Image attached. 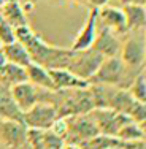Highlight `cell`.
Here are the masks:
<instances>
[{
    "label": "cell",
    "mask_w": 146,
    "mask_h": 149,
    "mask_svg": "<svg viewBox=\"0 0 146 149\" xmlns=\"http://www.w3.org/2000/svg\"><path fill=\"white\" fill-rule=\"evenodd\" d=\"M65 122H67V132L65 136H64V141H67V144H81L84 141L100 135L98 127L95 124V120L92 119L91 113L65 118Z\"/></svg>",
    "instance_id": "obj_4"
},
{
    "label": "cell",
    "mask_w": 146,
    "mask_h": 149,
    "mask_svg": "<svg viewBox=\"0 0 146 149\" xmlns=\"http://www.w3.org/2000/svg\"><path fill=\"white\" fill-rule=\"evenodd\" d=\"M121 37L122 35L116 33L111 29L100 26L97 22V33H95L94 43H92L91 48L103 57H115V56H119L121 52V45H122Z\"/></svg>",
    "instance_id": "obj_8"
},
{
    "label": "cell",
    "mask_w": 146,
    "mask_h": 149,
    "mask_svg": "<svg viewBox=\"0 0 146 149\" xmlns=\"http://www.w3.org/2000/svg\"><path fill=\"white\" fill-rule=\"evenodd\" d=\"M141 73V70H133L122 62L119 56L105 57L97 72L89 78V84H106L121 89H129L133 79Z\"/></svg>",
    "instance_id": "obj_2"
},
{
    "label": "cell",
    "mask_w": 146,
    "mask_h": 149,
    "mask_svg": "<svg viewBox=\"0 0 146 149\" xmlns=\"http://www.w3.org/2000/svg\"><path fill=\"white\" fill-rule=\"evenodd\" d=\"M92 119L98 127V132L106 136H117V132L124 124L130 122V118L115 111L111 108H94L91 111Z\"/></svg>",
    "instance_id": "obj_7"
},
{
    "label": "cell",
    "mask_w": 146,
    "mask_h": 149,
    "mask_svg": "<svg viewBox=\"0 0 146 149\" xmlns=\"http://www.w3.org/2000/svg\"><path fill=\"white\" fill-rule=\"evenodd\" d=\"M43 102H49L56 108L59 118H70L76 114H87L95 108L89 87L81 89L46 91Z\"/></svg>",
    "instance_id": "obj_1"
},
{
    "label": "cell",
    "mask_w": 146,
    "mask_h": 149,
    "mask_svg": "<svg viewBox=\"0 0 146 149\" xmlns=\"http://www.w3.org/2000/svg\"><path fill=\"white\" fill-rule=\"evenodd\" d=\"M97 22L100 26H105L108 29L119 35L127 33V24H126V16H124L122 6H115V5H105L97 8Z\"/></svg>",
    "instance_id": "obj_11"
},
{
    "label": "cell",
    "mask_w": 146,
    "mask_h": 149,
    "mask_svg": "<svg viewBox=\"0 0 146 149\" xmlns=\"http://www.w3.org/2000/svg\"><path fill=\"white\" fill-rule=\"evenodd\" d=\"M2 56H3V60L16 63V65H21V67H27L32 62L27 48L19 40L13 41V43H8V45H3Z\"/></svg>",
    "instance_id": "obj_17"
},
{
    "label": "cell",
    "mask_w": 146,
    "mask_h": 149,
    "mask_svg": "<svg viewBox=\"0 0 146 149\" xmlns=\"http://www.w3.org/2000/svg\"><path fill=\"white\" fill-rule=\"evenodd\" d=\"M5 2H6V0H0V8L3 6V3H5Z\"/></svg>",
    "instance_id": "obj_24"
},
{
    "label": "cell",
    "mask_w": 146,
    "mask_h": 149,
    "mask_svg": "<svg viewBox=\"0 0 146 149\" xmlns=\"http://www.w3.org/2000/svg\"><path fill=\"white\" fill-rule=\"evenodd\" d=\"M0 15H2V19L5 22H8L15 29L16 27H22V26H29L26 13H24L22 6H21L19 0H6L3 3V6L0 8Z\"/></svg>",
    "instance_id": "obj_16"
},
{
    "label": "cell",
    "mask_w": 146,
    "mask_h": 149,
    "mask_svg": "<svg viewBox=\"0 0 146 149\" xmlns=\"http://www.w3.org/2000/svg\"><path fill=\"white\" fill-rule=\"evenodd\" d=\"M121 5H145L146 6V0H119Z\"/></svg>",
    "instance_id": "obj_22"
},
{
    "label": "cell",
    "mask_w": 146,
    "mask_h": 149,
    "mask_svg": "<svg viewBox=\"0 0 146 149\" xmlns=\"http://www.w3.org/2000/svg\"><path fill=\"white\" fill-rule=\"evenodd\" d=\"M16 41V29L13 26H10L8 22L2 21L0 22V45H8Z\"/></svg>",
    "instance_id": "obj_21"
},
{
    "label": "cell",
    "mask_w": 146,
    "mask_h": 149,
    "mask_svg": "<svg viewBox=\"0 0 146 149\" xmlns=\"http://www.w3.org/2000/svg\"><path fill=\"white\" fill-rule=\"evenodd\" d=\"M103 59L105 57L100 56L97 51H94L92 48L80 49V51L73 49V56H72V60H70V65L67 70H70L76 76L83 78V79H86L89 83V78L97 72V68L100 67Z\"/></svg>",
    "instance_id": "obj_6"
},
{
    "label": "cell",
    "mask_w": 146,
    "mask_h": 149,
    "mask_svg": "<svg viewBox=\"0 0 146 149\" xmlns=\"http://www.w3.org/2000/svg\"><path fill=\"white\" fill-rule=\"evenodd\" d=\"M26 73H27V81H30L37 87H41L45 91H54V84H52L49 70L45 68L43 65H40L37 62H30L26 67Z\"/></svg>",
    "instance_id": "obj_18"
},
{
    "label": "cell",
    "mask_w": 146,
    "mask_h": 149,
    "mask_svg": "<svg viewBox=\"0 0 146 149\" xmlns=\"http://www.w3.org/2000/svg\"><path fill=\"white\" fill-rule=\"evenodd\" d=\"M0 141L11 149H22L29 144L27 127L17 120L0 119Z\"/></svg>",
    "instance_id": "obj_9"
},
{
    "label": "cell",
    "mask_w": 146,
    "mask_h": 149,
    "mask_svg": "<svg viewBox=\"0 0 146 149\" xmlns=\"http://www.w3.org/2000/svg\"><path fill=\"white\" fill-rule=\"evenodd\" d=\"M27 81L26 67L16 65V63L3 60L0 63V84L5 87H13L19 83Z\"/></svg>",
    "instance_id": "obj_14"
},
{
    "label": "cell",
    "mask_w": 146,
    "mask_h": 149,
    "mask_svg": "<svg viewBox=\"0 0 146 149\" xmlns=\"http://www.w3.org/2000/svg\"><path fill=\"white\" fill-rule=\"evenodd\" d=\"M52 84H54V91L59 89H81V87H89V83L83 78L76 76L70 70L65 68H52L49 70Z\"/></svg>",
    "instance_id": "obj_13"
},
{
    "label": "cell",
    "mask_w": 146,
    "mask_h": 149,
    "mask_svg": "<svg viewBox=\"0 0 146 149\" xmlns=\"http://www.w3.org/2000/svg\"><path fill=\"white\" fill-rule=\"evenodd\" d=\"M126 16L127 32L145 30L146 27V6L145 5H121Z\"/></svg>",
    "instance_id": "obj_19"
},
{
    "label": "cell",
    "mask_w": 146,
    "mask_h": 149,
    "mask_svg": "<svg viewBox=\"0 0 146 149\" xmlns=\"http://www.w3.org/2000/svg\"><path fill=\"white\" fill-rule=\"evenodd\" d=\"M119 57L127 67L143 70L146 65V33L145 30L127 32L121 45Z\"/></svg>",
    "instance_id": "obj_3"
},
{
    "label": "cell",
    "mask_w": 146,
    "mask_h": 149,
    "mask_svg": "<svg viewBox=\"0 0 146 149\" xmlns=\"http://www.w3.org/2000/svg\"><path fill=\"white\" fill-rule=\"evenodd\" d=\"M95 33H97V6H92L89 10L87 19L84 21L81 30L78 32V35L75 37L72 49L80 51V49H89L94 43Z\"/></svg>",
    "instance_id": "obj_12"
},
{
    "label": "cell",
    "mask_w": 146,
    "mask_h": 149,
    "mask_svg": "<svg viewBox=\"0 0 146 149\" xmlns=\"http://www.w3.org/2000/svg\"><path fill=\"white\" fill-rule=\"evenodd\" d=\"M116 138L124 140V141H137V140H140V138H143V132H141V129L137 125V122L130 120V122L124 124V125L121 127V130L117 132Z\"/></svg>",
    "instance_id": "obj_20"
},
{
    "label": "cell",
    "mask_w": 146,
    "mask_h": 149,
    "mask_svg": "<svg viewBox=\"0 0 146 149\" xmlns=\"http://www.w3.org/2000/svg\"><path fill=\"white\" fill-rule=\"evenodd\" d=\"M141 74H143V78H145V79H146V65H145V68L141 70Z\"/></svg>",
    "instance_id": "obj_23"
},
{
    "label": "cell",
    "mask_w": 146,
    "mask_h": 149,
    "mask_svg": "<svg viewBox=\"0 0 146 149\" xmlns=\"http://www.w3.org/2000/svg\"><path fill=\"white\" fill-rule=\"evenodd\" d=\"M59 114L49 102H38L32 108L22 113V124L27 129L48 130L56 124Z\"/></svg>",
    "instance_id": "obj_5"
},
{
    "label": "cell",
    "mask_w": 146,
    "mask_h": 149,
    "mask_svg": "<svg viewBox=\"0 0 146 149\" xmlns=\"http://www.w3.org/2000/svg\"><path fill=\"white\" fill-rule=\"evenodd\" d=\"M10 91H11V95L15 98L17 108L22 113L27 111L29 108H32L38 102H43L45 92H46L45 89L32 84L30 81H24V83L16 84V86L10 87Z\"/></svg>",
    "instance_id": "obj_10"
},
{
    "label": "cell",
    "mask_w": 146,
    "mask_h": 149,
    "mask_svg": "<svg viewBox=\"0 0 146 149\" xmlns=\"http://www.w3.org/2000/svg\"><path fill=\"white\" fill-rule=\"evenodd\" d=\"M0 119L22 122V111L17 108L10 87L0 84Z\"/></svg>",
    "instance_id": "obj_15"
}]
</instances>
